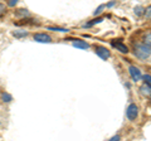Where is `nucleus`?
Instances as JSON below:
<instances>
[{
  "instance_id": "obj_1",
  "label": "nucleus",
  "mask_w": 151,
  "mask_h": 141,
  "mask_svg": "<svg viewBox=\"0 0 151 141\" xmlns=\"http://www.w3.org/2000/svg\"><path fill=\"white\" fill-rule=\"evenodd\" d=\"M134 54L141 60L147 59L151 55V44H147V43H145V42L144 43H137L135 45Z\"/></svg>"
},
{
  "instance_id": "obj_2",
  "label": "nucleus",
  "mask_w": 151,
  "mask_h": 141,
  "mask_svg": "<svg viewBox=\"0 0 151 141\" xmlns=\"http://www.w3.org/2000/svg\"><path fill=\"white\" fill-rule=\"evenodd\" d=\"M126 116L127 119H129L130 121H135L136 119H137L139 116V107L135 105V103H131V105L127 107L126 110Z\"/></svg>"
},
{
  "instance_id": "obj_3",
  "label": "nucleus",
  "mask_w": 151,
  "mask_h": 141,
  "mask_svg": "<svg viewBox=\"0 0 151 141\" xmlns=\"http://www.w3.org/2000/svg\"><path fill=\"white\" fill-rule=\"evenodd\" d=\"M129 73H130V76H131V78H132V81H134V82H139L140 79L142 78L141 70H140L137 67H135V65H130Z\"/></svg>"
},
{
  "instance_id": "obj_4",
  "label": "nucleus",
  "mask_w": 151,
  "mask_h": 141,
  "mask_svg": "<svg viewBox=\"0 0 151 141\" xmlns=\"http://www.w3.org/2000/svg\"><path fill=\"white\" fill-rule=\"evenodd\" d=\"M33 38H34L35 42H39V43H50L52 42V37L49 34H45V33H35Z\"/></svg>"
},
{
  "instance_id": "obj_5",
  "label": "nucleus",
  "mask_w": 151,
  "mask_h": 141,
  "mask_svg": "<svg viewBox=\"0 0 151 141\" xmlns=\"http://www.w3.org/2000/svg\"><path fill=\"white\" fill-rule=\"evenodd\" d=\"M96 54L100 57L101 59L103 60H106L110 58V55H111V52L108 50L107 48H105V47H97L96 48Z\"/></svg>"
},
{
  "instance_id": "obj_6",
  "label": "nucleus",
  "mask_w": 151,
  "mask_h": 141,
  "mask_svg": "<svg viewBox=\"0 0 151 141\" xmlns=\"http://www.w3.org/2000/svg\"><path fill=\"white\" fill-rule=\"evenodd\" d=\"M112 47H115V48L117 49V50H120L121 53H129V48H127V45H125L124 43H122V40L120 39V40H117V42H112Z\"/></svg>"
},
{
  "instance_id": "obj_7",
  "label": "nucleus",
  "mask_w": 151,
  "mask_h": 141,
  "mask_svg": "<svg viewBox=\"0 0 151 141\" xmlns=\"http://www.w3.org/2000/svg\"><path fill=\"white\" fill-rule=\"evenodd\" d=\"M14 15H15L17 18H20V19H23V18H27L30 15V13L28 9L25 8H20V9H17L15 12H14Z\"/></svg>"
},
{
  "instance_id": "obj_8",
  "label": "nucleus",
  "mask_w": 151,
  "mask_h": 141,
  "mask_svg": "<svg viewBox=\"0 0 151 141\" xmlns=\"http://www.w3.org/2000/svg\"><path fill=\"white\" fill-rule=\"evenodd\" d=\"M73 47H76L77 49H87V48H89L88 43H86L84 40H74L73 42Z\"/></svg>"
},
{
  "instance_id": "obj_9",
  "label": "nucleus",
  "mask_w": 151,
  "mask_h": 141,
  "mask_svg": "<svg viewBox=\"0 0 151 141\" xmlns=\"http://www.w3.org/2000/svg\"><path fill=\"white\" fill-rule=\"evenodd\" d=\"M12 34H13V37H15L17 39H22V38H25L28 35V32L27 30H14Z\"/></svg>"
},
{
  "instance_id": "obj_10",
  "label": "nucleus",
  "mask_w": 151,
  "mask_h": 141,
  "mask_svg": "<svg viewBox=\"0 0 151 141\" xmlns=\"http://www.w3.org/2000/svg\"><path fill=\"white\" fill-rule=\"evenodd\" d=\"M0 100H1V102H4V103H9V102L13 101V96L9 95L8 92H3L1 95H0Z\"/></svg>"
},
{
  "instance_id": "obj_11",
  "label": "nucleus",
  "mask_w": 151,
  "mask_h": 141,
  "mask_svg": "<svg viewBox=\"0 0 151 141\" xmlns=\"http://www.w3.org/2000/svg\"><path fill=\"white\" fill-rule=\"evenodd\" d=\"M140 92H141V95L142 96H150L151 95V87L147 86V84H144V86H141L140 87Z\"/></svg>"
},
{
  "instance_id": "obj_12",
  "label": "nucleus",
  "mask_w": 151,
  "mask_h": 141,
  "mask_svg": "<svg viewBox=\"0 0 151 141\" xmlns=\"http://www.w3.org/2000/svg\"><path fill=\"white\" fill-rule=\"evenodd\" d=\"M134 12H135V14L137 17H142L144 15V12H145V8H142V6H136Z\"/></svg>"
},
{
  "instance_id": "obj_13",
  "label": "nucleus",
  "mask_w": 151,
  "mask_h": 141,
  "mask_svg": "<svg viewBox=\"0 0 151 141\" xmlns=\"http://www.w3.org/2000/svg\"><path fill=\"white\" fill-rule=\"evenodd\" d=\"M105 8H106V5H103V4H102V5H100V6H98V8L96 9V10L93 12V15H94V17L100 15V14H101L103 10H105Z\"/></svg>"
},
{
  "instance_id": "obj_14",
  "label": "nucleus",
  "mask_w": 151,
  "mask_h": 141,
  "mask_svg": "<svg viewBox=\"0 0 151 141\" xmlns=\"http://www.w3.org/2000/svg\"><path fill=\"white\" fill-rule=\"evenodd\" d=\"M47 29L54 30V32H63V33H67V32H68V29H64V28H59V27H48Z\"/></svg>"
},
{
  "instance_id": "obj_15",
  "label": "nucleus",
  "mask_w": 151,
  "mask_h": 141,
  "mask_svg": "<svg viewBox=\"0 0 151 141\" xmlns=\"http://www.w3.org/2000/svg\"><path fill=\"white\" fill-rule=\"evenodd\" d=\"M142 79H144L145 84H147V86L151 87V76H150V74H144V76H142Z\"/></svg>"
},
{
  "instance_id": "obj_16",
  "label": "nucleus",
  "mask_w": 151,
  "mask_h": 141,
  "mask_svg": "<svg viewBox=\"0 0 151 141\" xmlns=\"http://www.w3.org/2000/svg\"><path fill=\"white\" fill-rule=\"evenodd\" d=\"M144 15H145L146 19H151V5H150V6H147V8H145Z\"/></svg>"
},
{
  "instance_id": "obj_17",
  "label": "nucleus",
  "mask_w": 151,
  "mask_h": 141,
  "mask_svg": "<svg viewBox=\"0 0 151 141\" xmlns=\"http://www.w3.org/2000/svg\"><path fill=\"white\" fill-rule=\"evenodd\" d=\"M103 20V18H98V19H94V20H92V22H89L87 25H84V27H92V25H94V24H97V23H101Z\"/></svg>"
},
{
  "instance_id": "obj_18",
  "label": "nucleus",
  "mask_w": 151,
  "mask_h": 141,
  "mask_svg": "<svg viewBox=\"0 0 151 141\" xmlns=\"http://www.w3.org/2000/svg\"><path fill=\"white\" fill-rule=\"evenodd\" d=\"M5 13H6V6H5V4L0 3V17H3Z\"/></svg>"
},
{
  "instance_id": "obj_19",
  "label": "nucleus",
  "mask_w": 151,
  "mask_h": 141,
  "mask_svg": "<svg viewBox=\"0 0 151 141\" xmlns=\"http://www.w3.org/2000/svg\"><path fill=\"white\" fill-rule=\"evenodd\" d=\"M144 42H145V43H147V44H151V33H147V34L145 35Z\"/></svg>"
},
{
  "instance_id": "obj_20",
  "label": "nucleus",
  "mask_w": 151,
  "mask_h": 141,
  "mask_svg": "<svg viewBox=\"0 0 151 141\" xmlns=\"http://www.w3.org/2000/svg\"><path fill=\"white\" fill-rule=\"evenodd\" d=\"M19 1H20V0H9L8 5L10 6V8H14V6H15V5H17V4H18Z\"/></svg>"
},
{
  "instance_id": "obj_21",
  "label": "nucleus",
  "mask_w": 151,
  "mask_h": 141,
  "mask_svg": "<svg viewBox=\"0 0 151 141\" xmlns=\"http://www.w3.org/2000/svg\"><path fill=\"white\" fill-rule=\"evenodd\" d=\"M110 140H111V141H116V140H120V136H119V135H116V136H113V137H111Z\"/></svg>"
},
{
  "instance_id": "obj_22",
  "label": "nucleus",
  "mask_w": 151,
  "mask_h": 141,
  "mask_svg": "<svg viewBox=\"0 0 151 141\" xmlns=\"http://www.w3.org/2000/svg\"><path fill=\"white\" fill-rule=\"evenodd\" d=\"M113 5H115V1H111V3H108V5H107V6H110V8H111V6H113Z\"/></svg>"
}]
</instances>
